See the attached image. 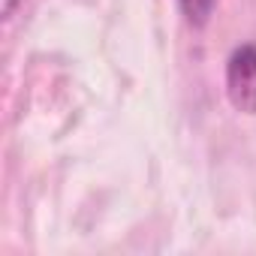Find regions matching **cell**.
<instances>
[{
	"label": "cell",
	"mask_w": 256,
	"mask_h": 256,
	"mask_svg": "<svg viewBox=\"0 0 256 256\" xmlns=\"http://www.w3.org/2000/svg\"><path fill=\"white\" fill-rule=\"evenodd\" d=\"M226 96L244 112L256 114V46H238L226 64Z\"/></svg>",
	"instance_id": "obj_1"
},
{
	"label": "cell",
	"mask_w": 256,
	"mask_h": 256,
	"mask_svg": "<svg viewBox=\"0 0 256 256\" xmlns=\"http://www.w3.org/2000/svg\"><path fill=\"white\" fill-rule=\"evenodd\" d=\"M178 6L184 12V18L193 24V28H202L208 18H211V10H214V0H178Z\"/></svg>",
	"instance_id": "obj_2"
}]
</instances>
